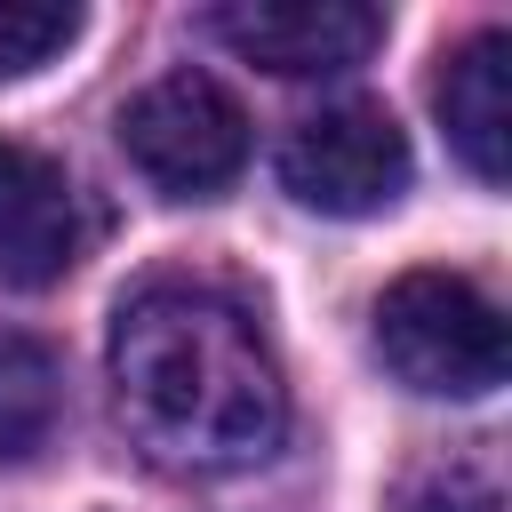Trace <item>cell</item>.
Here are the masks:
<instances>
[{
    "mask_svg": "<svg viewBox=\"0 0 512 512\" xmlns=\"http://www.w3.org/2000/svg\"><path fill=\"white\" fill-rule=\"evenodd\" d=\"M112 408L128 440L184 480L248 472L288 432V384L264 328L192 280H152L112 312Z\"/></svg>",
    "mask_w": 512,
    "mask_h": 512,
    "instance_id": "1",
    "label": "cell"
},
{
    "mask_svg": "<svg viewBox=\"0 0 512 512\" xmlns=\"http://www.w3.org/2000/svg\"><path fill=\"white\" fill-rule=\"evenodd\" d=\"M376 360L432 400H480L504 384V312L464 272H400L376 296Z\"/></svg>",
    "mask_w": 512,
    "mask_h": 512,
    "instance_id": "2",
    "label": "cell"
},
{
    "mask_svg": "<svg viewBox=\"0 0 512 512\" xmlns=\"http://www.w3.org/2000/svg\"><path fill=\"white\" fill-rule=\"evenodd\" d=\"M120 152L128 168L168 200H216L248 168V112L216 72H160L120 104Z\"/></svg>",
    "mask_w": 512,
    "mask_h": 512,
    "instance_id": "3",
    "label": "cell"
},
{
    "mask_svg": "<svg viewBox=\"0 0 512 512\" xmlns=\"http://www.w3.org/2000/svg\"><path fill=\"white\" fill-rule=\"evenodd\" d=\"M408 136L384 104L368 96H336L320 112H304L280 144V184L320 208V216H376L408 192Z\"/></svg>",
    "mask_w": 512,
    "mask_h": 512,
    "instance_id": "4",
    "label": "cell"
},
{
    "mask_svg": "<svg viewBox=\"0 0 512 512\" xmlns=\"http://www.w3.org/2000/svg\"><path fill=\"white\" fill-rule=\"evenodd\" d=\"M208 32L280 80H320V72H352L384 48V8H368V0H224L208 16Z\"/></svg>",
    "mask_w": 512,
    "mask_h": 512,
    "instance_id": "5",
    "label": "cell"
},
{
    "mask_svg": "<svg viewBox=\"0 0 512 512\" xmlns=\"http://www.w3.org/2000/svg\"><path fill=\"white\" fill-rule=\"evenodd\" d=\"M88 256V208L64 160L8 144L0 136V280L8 288H48Z\"/></svg>",
    "mask_w": 512,
    "mask_h": 512,
    "instance_id": "6",
    "label": "cell"
},
{
    "mask_svg": "<svg viewBox=\"0 0 512 512\" xmlns=\"http://www.w3.org/2000/svg\"><path fill=\"white\" fill-rule=\"evenodd\" d=\"M432 104H440V128H448L456 160H464L480 184H504V136H512V40H504V32H472V40L440 64Z\"/></svg>",
    "mask_w": 512,
    "mask_h": 512,
    "instance_id": "7",
    "label": "cell"
},
{
    "mask_svg": "<svg viewBox=\"0 0 512 512\" xmlns=\"http://www.w3.org/2000/svg\"><path fill=\"white\" fill-rule=\"evenodd\" d=\"M64 424V368L40 336L0 328V464H32Z\"/></svg>",
    "mask_w": 512,
    "mask_h": 512,
    "instance_id": "8",
    "label": "cell"
},
{
    "mask_svg": "<svg viewBox=\"0 0 512 512\" xmlns=\"http://www.w3.org/2000/svg\"><path fill=\"white\" fill-rule=\"evenodd\" d=\"M80 8H64V0H0V72L8 80H24V72H40V64H56L72 40H80Z\"/></svg>",
    "mask_w": 512,
    "mask_h": 512,
    "instance_id": "9",
    "label": "cell"
},
{
    "mask_svg": "<svg viewBox=\"0 0 512 512\" xmlns=\"http://www.w3.org/2000/svg\"><path fill=\"white\" fill-rule=\"evenodd\" d=\"M496 464L488 456H448L408 480V512H496Z\"/></svg>",
    "mask_w": 512,
    "mask_h": 512,
    "instance_id": "10",
    "label": "cell"
}]
</instances>
